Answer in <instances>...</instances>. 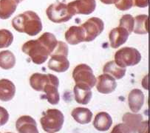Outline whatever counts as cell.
<instances>
[{"instance_id":"4dcf8cb0","label":"cell","mask_w":150,"mask_h":133,"mask_svg":"<svg viewBox=\"0 0 150 133\" xmlns=\"http://www.w3.org/2000/svg\"><path fill=\"white\" fill-rule=\"evenodd\" d=\"M110 133H132L129 127L124 124H118L115 126Z\"/></svg>"},{"instance_id":"3957f363","label":"cell","mask_w":150,"mask_h":133,"mask_svg":"<svg viewBox=\"0 0 150 133\" xmlns=\"http://www.w3.org/2000/svg\"><path fill=\"white\" fill-rule=\"evenodd\" d=\"M22 51L28 55L36 64L45 63L50 56L49 52L39 40H30L22 46Z\"/></svg>"},{"instance_id":"d590c367","label":"cell","mask_w":150,"mask_h":133,"mask_svg":"<svg viewBox=\"0 0 150 133\" xmlns=\"http://www.w3.org/2000/svg\"><path fill=\"white\" fill-rule=\"evenodd\" d=\"M22 1H23V0H20V2H22Z\"/></svg>"},{"instance_id":"83f0119b","label":"cell","mask_w":150,"mask_h":133,"mask_svg":"<svg viewBox=\"0 0 150 133\" xmlns=\"http://www.w3.org/2000/svg\"><path fill=\"white\" fill-rule=\"evenodd\" d=\"M134 25H135V19L130 14H125L120 19L119 26L127 30L129 34L133 32Z\"/></svg>"},{"instance_id":"ac0fdd59","label":"cell","mask_w":150,"mask_h":133,"mask_svg":"<svg viewBox=\"0 0 150 133\" xmlns=\"http://www.w3.org/2000/svg\"><path fill=\"white\" fill-rule=\"evenodd\" d=\"M20 0H0V19H8L16 10Z\"/></svg>"},{"instance_id":"e575fe53","label":"cell","mask_w":150,"mask_h":133,"mask_svg":"<svg viewBox=\"0 0 150 133\" xmlns=\"http://www.w3.org/2000/svg\"><path fill=\"white\" fill-rule=\"evenodd\" d=\"M100 1L106 5H112V4L115 3L117 0H100Z\"/></svg>"},{"instance_id":"e0dca14e","label":"cell","mask_w":150,"mask_h":133,"mask_svg":"<svg viewBox=\"0 0 150 133\" xmlns=\"http://www.w3.org/2000/svg\"><path fill=\"white\" fill-rule=\"evenodd\" d=\"M112 124V117L106 112H101L96 115L93 121V126L100 132H106L110 129Z\"/></svg>"},{"instance_id":"9a60e30c","label":"cell","mask_w":150,"mask_h":133,"mask_svg":"<svg viewBox=\"0 0 150 133\" xmlns=\"http://www.w3.org/2000/svg\"><path fill=\"white\" fill-rule=\"evenodd\" d=\"M129 107L134 113L138 112L142 108L144 103V95L139 89L131 90L128 96Z\"/></svg>"},{"instance_id":"1f68e13d","label":"cell","mask_w":150,"mask_h":133,"mask_svg":"<svg viewBox=\"0 0 150 133\" xmlns=\"http://www.w3.org/2000/svg\"><path fill=\"white\" fill-rule=\"evenodd\" d=\"M9 119V114L6 109L0 107V127L5 125Z\"/></svg>"},{"instance_id":"ba28073f","label":"cell","mask_w":150,"mask_h":133,"mask_svg":"<svg viewBox=\"0 0 150 133\" xmlns=\"http://www.w3.org/2000/svg\"><path fill=\"white\" fill-rule=\"evenodd\" d=\"M48 75V81L43 89L45 93V98L52 105H56L60 101L58 87L59 86V80L56 76L53 74Z\"/></svg>"},{"instance_id":"d6a6232c","label":"cell","mask_w":150,"mask_h":133,"mask_svg":"<svg viewBox=\"0 0 150 133\" xmlns=\"http://www.w3.org/2000/svg\"><path fill=\"white\" fill-rule=\"evenodd\" d=\"M138 133H149V121H141L138 129Z\"/></svg>"},{"instance_id":"d4e9b609","label":"cell","mask_w":150,"mask_h":133,"mask_svg":"<svg viewBox=\"0 0 150 133\" xmlns=\"http://www.w3.org/2000/svg\"><path fill=\"white\" fill-rule=\"evenodd\" d=\"M38 40L45 46V47L47 50L49 52L50 56L54 51L55 48L56 47L58 44V41L56 39V36L50 33H45L40 37L38 39Z\"/></svg>"},{"instance_id":"5bb4252c","label":"cell","mask_w":150,"mask_h":133,"mask_svg":"<svg viewBox=\"0 0 150 133\" xmlns=\"http://www.w3.org/2000/svg\"><path fill=\"white\" fill-rule=\"evenodd\" d=\"M67 42L72 45H79L84 42L85 33L81 26H72L65 33Z\"/></svg>"},{"instance_id":"ffe728a7","label":"cell","mask_w":150,"mask_h":133,"mask_svg":"<svg viewBox=\"0 0 150 133\" xmlns=\"http://www.w3.org/2000/svg\"><path fill=\"white\" fill-rule=\"evenodd\" d=\"M75 121L81 124H89L93 118V113L85 107H76L71 112Z\"/></svg>"},{"instance_id":"9c48e42d","label":"cell","mask_w":150,"mask_h":133,"mask_svg":"<svg viewBox=\"0 0 150 133\" xmlns=\"http://www.w3.org/2000/svg\"><path fill=\"white\" fill-rule=\"evenodd\" d=\"M69 11L73 16L76 14L89 15L96 10V0H76L67 5Z\"/></svg>"},{"instance_id":"4fadbf2b","label":"cell","mask_w":150,"mask_h":133,"mask_svg":"<svg viewBox=\"0 0 150 133\" xmlns=\"http://www.w3.org/2000/svg\"><path fill=\"white\" fill-rule=\"evenodd\" d=\"M70 67L67 56L62 54L52 55L48 62V68L57 73H64Z\"/></svg>"},{"instance_id":"484cf974","label":"cell","mask_w":150,"mask_h":133,"mask_svg":"<svg viewBox=\"0 0 150 133\" xmlns=\"http://www.w3.org/2000/svg\"><path fill=\"white\" fill-rule=\"evenodd\" d=\"M16 64V57L10 50L0 52V67L4 70L13 68Z\"/></svg>"},{"instance_id":"5b68a950","label":"cell","mask_w":150,"mask_h":133,"mask_svg":"<svg viewBox=\"0 0 150 133\" xmlns=\"http://www.w3.org/2000/svg\"><path fill=\"white\" fill-rule=\"evenodd\" d=\"M73 78L76 84L92 89L96 84V78L93 69L85 64L77 65L73 70Z\"/></svg>"},{"instance_id":"4316f807","label":"cell","mask_w":150,"mask_h":133,"mask_svg":"<svg viewBox=\"0 0 150 133\" xmlns=\"http://www.w3.org/2000/svg\"><path fill=\"white\" fill-rule=\"evenodd\" d=\"M13 41V35L6 29L0 30V49L7 48L11 45Z\"/></svg>"},{"instance_id":"603a6c76","label":"cell","mask_w":150,"mask_h":133,"mask_svg":"<svg viewBox=\"0 0 150 133\" xmlns=\"http://www.w3.org/2000/svg\"><path fill=\"white\" fill-rule=\"evenodd\" d=\"M48 81V75L36 73L30 78V84L36 91H43L45 86Z\"/></svg>"},{"instance_id":"8992f818","label":"cell","mask_w":150,"mask_h":133,"mask_svg":"<svg viewBox=\"0 0 150 133\" xmlns=\"http://www.w3.org/2000/svg\"><path fill=\"white\" fill-rule=\"evenodd\" d=\"M48 19L54 23H62L70 20L73 16L67 5L57 2L50 5L46 11Z\"/></svg>"},{"instance_id":"cb8c5ba5","label":"cell","mask_w":150,"mask_h":133,"mask_svg":"<svg viewBox=\"0 0 150 133\" xmlns=\"http://www.w3.org/2000/svg\"><path fill=\"white\" fill-rule=\"evenodd\" d=\"M134 33L136 34H147L149 33V16L147 15H138L135 16Z\"/></svg>"},{"instance_id":"7402d4cb","label":"cell","mask_w":150,"mask_h":133,"mask_svg":"<svg viewBox=\"0 0 150 133\" xmlns=\"http://www.w3.org/2000/svg\"><path fill=\"white\" fill-rule=\"evenodd\" d=\"M127 69L125 67H121L116 64L114 61L107 62L103 67L104 73L110 75L115 79H121L125 76Z\"/></svg>"},{"instance_id":"f546056e","label":"cell","mask_w":150,"mask_h":133,"mask_svg":"<svg viewBox=\"0 0 150 133\" xmlns=\"http://www.w3.org/2000/svg\"><path fill=\"white\" fill-rule=\"evenodd\" d=\"M54 54H62L64 55V56H68V46L66 43L63 42H58L57 46L55 48L54 51L53 52L50 56Z\"/></svg>"},{"instance_id":"d6986e66","label":"cell","mask_w":150,"mask_h":133,"mask_svg":"<svg viewBox=\"0 0 150 133\" xmlns=\"http://www.w3.org/2000/svg\"><path fill=\"white\" fill-rule=\"evenodd\" d=\"M73 93L75 96V100L77 103L81 104H88L92 98L91 89L89 87H84V86H81L76 84L73 89Z\"/></svg>"},{"instance_id":"52a82bcc","label":"cell","mask_w":150,"mask_h":133,"mask_svg":"<svg viewBox=\"0 0 150 133\" xmlns=\"http://www.w3.org/2000/svg\"><path fill=\"white\" fill-rule=\"evenodd\" d=\"M85 33L84 42H90L96 39L104 29V23L101 19L92 17L81 25Z\"/></svg>"},{"instance_id":"7c38bea8","label":"cell","mask_w":150,"mask_h":133,"mask_svg":"<svg viewBox=\"0 0 150 133\" xmlns=\"http://www.w3.org/2000/svg\"><path fill=\"white\" fill-rule=\"evenodd\" d=\"M16 128L19 133H39L36 121L29 115L20 117L16 123Z\"/></svg>"},{"instance_id":"8fae6325","label":"cell","mask_w":150,"mask_h":133,"mask_svg":"<svg viewBox=\"0 0 150 133\" xmlns=\"http://www.w3.org/2000/svg\"><path fill=\"white\" fill-rule=\"evenodd\" d=\"M129 33L128 31L122 27L113 28L109 34L110 46L112 48H118L120 46L125 44L128 40Z\"/></svg>"},{"instance_id":"6da1fadb","label":"cell","mask_w":150,"mask_h":133,"mask_svg":"<svg viewBox=\"0 0 150 133\" xmlns=\"http://www.w3.org/2000/svg\"><path fill=\"white\" fill-rule=\"evenodd\" d=\"M13 28L19 33H25L30 36L39 34L42 30V23L37 13L28 11L16 16L12 20Z\"/></svg>"},{"instance_id":"836d02e7","label":"cell","mask_w":150,"mask_h":133,"mask_svg":"<svg viewBox=\"0 0 150 133\" xmlns=\"http://www.w3.org/2000/svg\"><path fill=\"white\" fill-rule=\"evenodd\" d=\"M134 6L138 8H146L149 5V0H132Z\"/></svg>"},{"instance_id":"2e32d148","label":"cell","mask_w":150,"mask_h":133,"mask_svg":"<svg viewBox=\"0 0 150 133\" xmlns=\"http://www.w3.org/2000/svg\"><path fill=\"white\" fill-rule=\"evenodd\" d=\"M16 94V86L11 81L3 79L0 80V100L9 101L13 98Z\"/></svg>"},{"instance_id":"7a4b0ae2","label":"cell","mask_w":150,"mask_h":133,"mask_svg":"<svg viewBox=\"0 0 150 133\" xmlns=\"http://www.w3.org/2000/svg\"><path fill=\"white\" fill-rule=\"evenodd\" d=\"M64 116L57 109H50L43 114L40 120L42 129L48 133H55L62 129Z\"/></svg>"},{"instance_id":"8d00e7d4","label":"cell","mask_w":150,"mask_h":133,"mask_svg":"<svg viewBox=\"0 0 150 133\" xmlns=\"http://www.w3.org/2000/svg\"><path fill=\"white\" fill-rule=\"evenodd\" d=\"M6 133H12V132H6Z\"/></svg>"},{"instance_id":"f1b7e54d","label":"cell","mask_w":150,"mask_h":133,"mask_svg":"<svg viewBox=\"0 0 150 133\" xmlns=\"http://www.w3.org/2000/svg\"><path fill=\"white\" fill-rule=\"evenodd\" d=\"M115 5L118 10L122 11L129 10L134 6L132 0H117Z\"/></svg>"},{"instance_id":"44dd1931","label":"cell","mask_w":150,"mask_h":133,"mask_svg":"<svg viewBox=\"0 0 150 133\" xmlns=\"http://www.w3.org/2000/svg\"><path fill=\"white\" fill-rule=\"evenodd\" d=\"M142 121L143 116L141 114L127 112L123 116V122L129 127L132 133H137L140 124Z\"/></svg>"},{"instance_id":"74e56055","label":"cell","mask_w":150,"mask_h":133,"mask_svg":"<svg viewBox=\"0 0 150 133\" xmlns=\"http://www.w3.org/2000/svg\"><path fill=\"white\" fill-rule=\"evenodd\" d=\"M0 133H1V132H0Z\"/></svg>"},{"instance_id":"277c9868","label":"cell","mask_w":150,"mask_h":133,"mask_svg":"<svg viewBox=\"0 0 150 133\" xmlns=\"http://www.w3.org/2000/svg\"><path fill=\"white\" fill-rule=\"evenodd\" d=\"M141 60V55L138 50L134 47H125L118 50L115 54V64L121 67L135 66Z\"/></svg>"},{"instance_id":"30bf717a","label":"cell","mask_w":150,"mask_h":133,"mask_svg":"<svg viewBox=\"0 0 150 133\" xmlns=\"http://www.w3.org/2000/svg\"><path fill=\"white\" fill-rule=\"evenodd\" d=\"M96 88L99 93L102 94H110L117 87L115 79L110 75L104 73L98 77L96 79Z\"/></svg>"}]
</instances>
